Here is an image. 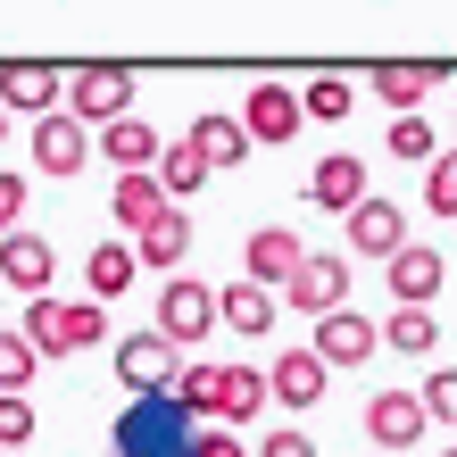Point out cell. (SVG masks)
I'll return each instance as SVG.
<instances>
[{"mask_svg": "<svg viewBox=\"0 0 457 457\" xmlns=\"http://www.w3.org/2000/svg\"><path fill=\"white\" fill-rule=\"evenodd\" d=\"M17 208H25V175H0V233H17Z\"/></svg>", "mask_w": 457, "mask_h": 457, "instance_id": "8d00e7d4", "label": "cell"}, {"mask_svg": "<svg viewBox=\"0 0 457 457\" xmlns=\"http://www.w3.org/2000/svg\"><path fill=\"white\" fill-rule=\"evenodd\" d=\"M366 441H374V449H416V441H424L416 391H374V399H366Z\"/></svg>", "mask_w": 457, "mask_h": 457, "instance_id": "4fadbf2b", "label": "cell"}, {"mask_svg": "<svg viewBox=\"0 0 457 457\" xmlns=\"http://www.w3.org/2000/svg\"><path fill=\"white\" fill-rule=\"evenodd\" d=\"M0 275H9L25 300H50V275H59V250L42 233H0Z\"/></svg>", "mask_w": 457, "mask_h": 457, "instance_id": "8fae6325", "label": "cell"}, {"mask_svg": "<svg viewBox=\"0 0 457 457\" xmlns=\"http://www.w3.org/2000/svg\"><path fill=\"white\" fill-rule=\"evenodd\" d=\"M84 158H92V133H84V125H75L67 109L34 125V167H42L50 183H67V175H84Z\"/></svg>", "mask_w": 457, "mask_h": 457, "instance_id": "9c48e42d", "label": "cell"}, {"mask_svg": "<svg viewBox=\"0 0 457 457\" xmlns=\"http://www.w3.org/2000/svg\"><path fill=\"white\" fill-rule=\"evenodd\" d=\"M233 125L250 133V150L258 142H291V133H300V92L291 84H250V100H241Z\"/></svg>", "mask_w": 457, "mask_h": 457, "instance_id": "52a82bcc", "label": "cell"}, {"mask_svg": "<svg viewBox=\"0 0 457 457\" xmlns=\"http://www.w3.org/2000/svg\"><path fill=\"white\" fill-rule=\"evenodd\" d=\"M34 349H25L17 333H0V399H25V383H34Z\"/></svg>", "mask_w": 457, "mask_h": 457, "instance_id": "4dcf8cb0", "label": "cell"}, {"mask_svg": "<svg viewBox=\"0 0 457 457\" xmlns=\"http://www.w3.org/2000/svg\"><path fill=\"white\" fill-rule=\"evenodd\" d=\"M208 325H217V291L200 275H167V291H158V341L183 349V341H208Z\"/></svg>", "mask_w": 457, "mask_h": 457, "instance_id": "3957f363", "label": "cell"}, {"mask_svg": "<svg viewBox=\"0 0 457 457\" xmlns=\"http://www.w3.org/2000/svg\"><path fill=\"white\" fill-rule=\"evenodd\" d=\"M266 408V374L258 366H225V391H217V416H233V424H250Z\"/></svg>", "mask_w": 457, "mask_h": 457, "instance_id": "83f0119b", "label": "cell"}, {"mask_svg": "<svg viewBox=\"0 0 457 457\" xmlns=\"http://www.w3.org/2000/svg\"><path fill=\"white\" fill-rule=\"evenodd\" d=\"M217 316H225L241 341H266L283 308H275V291H258V283H225V291H217Z\"/></svg>", "mask_w": 457, "mask_h": 457, "instance_id": "e0dca14e", "label": "cell"}, {"mask_svg": "<svg viewBox=\"0 0 457 457\" xmlns=\"http://www.w3.org/2000/svg\"><path fill=\"white\" fill-rule=\"evenodd\" d=\"M117 383H125L133 399L175 391V349L158 341V333H125V341H117Z\"/></svg>", "mask_w": 457, "mask_h": 457, "instance_id": "5b68a950", "label": "cell"}, {"mask_svg": "<svg viewBox=\"0 0 457 457\" xmlns=\"http://www.w3.org/2000/svg\"><path fill=\"white\" fill-rule=\"evenodd\" d=\"M441 457H457V449H441Z\"/></svg>", "mask_w": 457, "mask_h": 457, "instance_id": "f35d334b", "label": "cell"}, {"mask_svg": "<svg viewBox=\"0 0 457 457\" xmlns=\"http://www.w3.org/2000/svg\"><path fill=\"white\" fill-rule=\"evenodd\" d=\"M92 341H109V308L75 300V308H67V358H75V349H92Z\"/></svg>", "mask_w": 457, "mask_h": 457, "instance_id": "d6a6232c", "label": "cell"}, {"mask_svg": "<svg viewBox=\"0 0 457 457\" xmlns=\"http://www.w3.org/2000/svg\"><path fill=\"white\" fill-rule=\"evenodd\" d=\"M100 150H109L117 175H150V167H158V133H150L142 117H117L109 133H100Z\"/></svg>", "mask_w": 457, "mask_h": 457, "instance_id": "7402d4cb", "label": "cell"}, {"mask_svg": "<svg viewBox=\"0 0 457 457\" xmlns=\"http://www.w3.org/2000/svg\"><path fill=\"white\" fill-rule=\"evenodd\" d=\"M300 233H283V225H266V233H250V250H241V283H258V291H283L291 275H300Z\"/></svg>", "mask_w": 457, "mask_h": 457, "instance_id": "ba28073f", "label": "cell"}, {"mask_svg": "<svg viewBox=\"0 0 457 457\" xmlns=\"http://www.w3.org/2000/svg\"><path fill=\"white\" fill-rule=\"evenodd\" d=\"M349 109H358V84H349V75H316V84L300 92V125L316 117V125H341Z\"/></svg>", "mask_w": 457, "mask_h": 457, "instance_id": "4316f807", "label": "cell"}, {"mask_svg": "<svg viewBox=\"0 0 457 457\" xmlns=\"http://www.w3.org/2000/svg\"><path fill=\"white\" fill-rule=\"evenodd\" d=\"M374 349H383V341H374V325H366L358 308H341V316H325V325H316V341H308V358H316V366L333 374V366H366Z\"/></svg>", "mask_w": 457, "mask_h": 457, "instance_id": "30bf717a", "label": "cell"}, {"mask_svg": "<svg viewBox=\"0 0 457 457\" xmlns=\"http://www.w3.org/2000/svg\"><path fill=\"white\" fill-rule=\"evenodd\" d=\"M325 383L333 374L308 358V349H283L275 366H266V399H275V408H316V399H325Z\"/></svg>", "mask_w": 457, "mask_h": 457, "instance_id": "5bb4252c", "label": "cell"}, {"mask_svg": "<svg viewBox=\"0 0 457 457\" xmlns=\"http://www.w3.org/2000/svg\"><path fill=\"white\" fill-rule=\"evenodd\" d=\"M183 250H192V217H183V208H167V217H158L142 241H133V266H150V275H175Z\"/></svg>", "mask_w": 457, "mask_h": 457, "instance_id": "ac0fdd59", "label": "cell"}, {"mask_svg": "<svg viewBox=\"0 0 457 457\" xmlns=\"http://www.w3.org/2000/svg\"><path fill=\"white\" fill-rule=\"evenodd\" d=\"M250 457H316V441L300 433V424H275V433H266V441H258Z\"/></svg>", "mask_w": 457, "mask_h": 457, "instance_id": "e575fe53", "label": "cell"}, {"mask_svg": "<svg viewBox=\"0 0 457 457\" xmlns=\"http://www.w3.org/2000/svg\"><path fill=\"white\" fill-rule=\"evenodd\" d=\"M133 275H142V266H133V250H125V241H100V250L84 258V283H92V308H109V300H125V291H133Z\"/></svg>", "mask_w": 457, "mask_h": 457, "instance_id": "44dd1931", "label": "cell"}, {"mask_svg": "<svg viewBox=\"0 0 457 457\" xmlns=\"http://www.w3.org/2000/svg\"><path fill=\"white\" fill-rule=\"evenodd\" d=\"M341 225H349V250H358V258H399V250H408V208H391L383 192H366Z\"/></svg>", "mask_w": 457, "mask_h": 457, "instance_id": "277c9868", "label": "cell"}, {"mask_svg": "<svg viewBox=\"0 0 457 457\" xmlns=\"http://www.w3.org/2000/svg\"><path fill=\"white\" fill-rule=\"evenodd\" d=\"M217 391H225V366H175V416H217Z\"/></svg>", "mask_w": 457, "mask_h": 457, "instance_id": "484cf974", "label": "cell"}, {"mask_svg": "<svg viewBox=\"0 0 457 457\" xmlns=\"http://www.w3.org/2000/svg\"><path fill=\"white\" fill-rule=\"evenodd\" d=\"M0 142H9V117H0Z\"/></svg>", "mask_w": 457, "mask_h": 457, "instance_id": "74e56055", "label": "cell"}, {"mask_svg": "<svg viewBox=\"0 0 457 457\" xmlns=\"http://www.w3.org/2000/svg\"><path fill=\"white\" fill-rule=\"evenodd\" d=\"M416 408H424V424H457V366H433V374H424Z\"/></svg>", "mask_w": 457, "mask_h": 457, "instance_id": "f1b7e54d", "label": "cell"}, {"mask_svg": "<svg viewBox=\"0 0 457 457\" xmlns=\"http://www.w3.org/2000/svg\"><path fill=\"white\" fill-rule=\"evenodd\" d=\"M308 200H316V208H333V217H349V208L366 200V158H349V150H333L325 167L308 175Z\"/></svg>", "mask_w": 457, "mask_h": 457, "instance_id": "2e32d148", "label": "cell"}, {"mask_svg": "<svg viewBox=\"0 0 457 457\" xmlns=\"http://www.w3.org/2000/svg\"><path fill=\"white\" fill-rule=\"evenodd\" d=\"M183 457H250V449H241V433H225V424H208L200 441H183Z\"/></svg>", "mask_w": 457, "mask_h": 457, "instance_id": "d590c367", "label": "cell"}, {"mask_svg": "<svg viewBox=\"0 0 457 457\" xmlns=\"http://www.w3.org/2000/svg\"><path fill=\"white\" fill-rule=\"evenodd\" d=\"M17 341L34 349V358H67V308H59V300H25Z\"/></svg>", "mask_w": 457, "mask_h": 457, "instance_id": "d4e9b609", "label": "cell"}, {"mask_svg": "<svg viewBox=\"0 0 457 457\" xmlns=\"http://www.w3.org/2000/svg\"><path fill=\"white\" fill-rule=\"evenodd\" d=\"M183 142H192L200 158H208V175L217 167H241V158H250V133H241L225 109H208V117H192V133H183Z\"/></svg>", "mask_w": 457, "mask_h": 457, "instance_id": "d6986e66", "label": "cell"}, {"mask_svg": "<svg viewBox=\"0 0 457 457\" xmlns=\"http://www.w3.org/2000/svg\"><path fill=\"white\" fill-rule=\"evenodd\" d=\"M150 183H158L167 200H192L200 183H208V158H200L192 142H158V167H150Z\"/></svg>", "mask_w": 457, "mask_h": 457, "instance_id": "603a6c76", "label": "cell"}, {"mask_svg": "<svg viewBox=\"0 0 457 457\" xmlns=\"http://www.w3.org/2000/svg\"><path fill=\"white\" fill-rule=\"evenodd\" d=\"M59 100H67V75L59 67H34V59H17V67H0V117L25 109V117H59Z\"/></svg>", "mask_w": 457, "mask_h": 457, "instance_id": "8992f818", "label": "cell"}, {"mask_svg": "<svg viewBox=\"0 0 457 457\" xmlns=\"http://www.w3.org/2000/svg\"><path fill=\"white\" fill-rule=\"evenodd\" d=\"M383 266H391L383 283H391V300H399V308H433V300H441V275H449V266H441V250L408 241V250H399V258H383Z\"/></svg>", "mask_w": 457, "mask_h": 457, "instance_id": "7c38bea8", "label": "cell"}, {"mask_svg": "<svg viewBox=\"0 0 457 457\" xmlns=\"http://www.w3.org/2000/svg\"><path fill=\"white\" fill-rule=\"evenodd\" d=\"M167 208H175V200L158 192L150 175H117V183H109V217H117V225H133V233H150Z\"/></svg>", "mask_w": 457, "mask_h": 457, "instance_id": "ffe728a7", "label": "cell"}, {"mask_svg": "<svg viewBox=\"0 0 457 457\" xmlns=\"http://www.w3.org/2000/svg\"><path fill=\"white\" fill-rule=\"evenodd\" d=\"M67 117L84 133H109L117 117H133V75L125 67H75L67 75Z\"/></svg>", "mask_w": 457, "mask_h": 457, "instance_id": "7a4b0ae2", "label": "cell"}, {"mask_svg": "<svg viewBox=\"0 0 457 457\" xmlns=\"http://www.w3.org/2000/svg\"><path fill=\"white\" fill-rule=\"evenodd\" d=\"M275 308H300V316H316V325L341 316V308H349V258H341V250H308L300 275L275 291Z\"/></svg>", "mask_w": 457, "mask_h": 457, "instance_id": "6da1fadb", "label": "cell"}, {"mask_svg": "<svg viewBox=\"0 0 457 457\" xmlns=\"http://www.w3.org/2000/svg\"><path fill=\"white\" fill-rule=\"evenodd\" d=\"M383 349H399V358H433V341H441V325H433V308H391V325L374 333Z\"/></svg>", "mask_w": 457, "mask_h": 457, "instance_id": "cb8c5ba5", "label": "cell"}, {"mask_svg": "<svg viewBox=\"0 0 457 457\" xmlns=\"http://www.w3.org/2000/svg\"><path fill=\"white\" fill-rule=\"evenodd\" d=\"M34 441V399H0V449H25Z\"/></svg>", "mask_w": 457, "mask_h": 457, "instance_id": "836d02e7", "label": "cell"}, {"mask_svg": "<svg viewBox=\"0 0 457 457\" xmlns=\"http://www.w3.org/2000/svg\"><path fill=\"white\" fill-rule=\"evenodd\" d=\"M433 84H441L433 59H391V67H374V100H383V109H399V117H416Z\"/></svg>", "mask_w": 457, "mask_h": 457, "instance_id": "9a60e30c", "label": "cell"}, {"mask_svg": "<svg viewBox=\"0 0 457 457\" xmlns=\"http://www.w3.org/2000/svg\"><path fill=\"white\" fill-rule=\"evenodd\" d=\"M424 208H433V217H457V150H433V167H424Z\"/></svg>", "mask_w": 457, "mask_h": 457, "instance_id": "f546056e", "label": "cell"}, {"mask_svg": "<svg viewBox=\"0 0 457 457\" xmlns=\"http://www.w3.org/2000/svg\"><path fill=\"white\" fill-rule=\"evenodd\" d=\"M391 158H408V167H433V125H424V117H391Z\"/></svg>", "mask_w": 457, "mask_h": 457, "instance_id": "1f68e13d", "label": "cell"}]
</instances>
